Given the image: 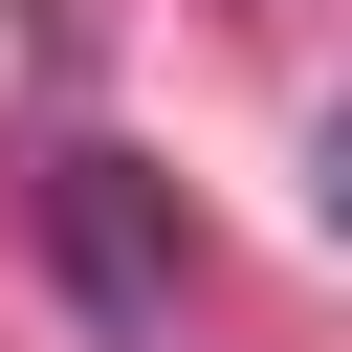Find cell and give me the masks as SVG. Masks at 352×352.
I'll return each mask as SVG.
<instances>
[{
  "mask_svg": "<svg viewBox=\"0 0 352 352\" xmlns=\"http://www.w3.org/2000/svg\"><path fill=\"white\" fill-rule=\"evenodd\" d=\"M44 264H66V308H88L110 352H176V198H154L110 132L44 154Z\"/></svg>",
  "mask_w": 352,
  "mask_h": 352,
  "instance_id": "cell-1",
  "label": "cell"
},
{
  "mask_svg": "<svg viewBox=\"0 0 352 352\" xmlns=\"http://www.w3.org/2000/svg\"><path fill=\"white\" fill-rule=\"evenodd\" d=\"M308 198H330V242H352V110H330V154H308Z\"/></svg>",
  "mask_w": 352,
  "mask_h": 352,
  "instance_id": "cell-2",
  "label": "cell"
}]
</instances>
